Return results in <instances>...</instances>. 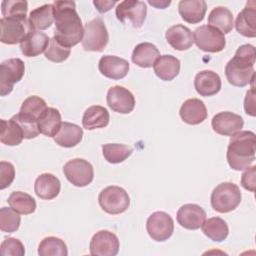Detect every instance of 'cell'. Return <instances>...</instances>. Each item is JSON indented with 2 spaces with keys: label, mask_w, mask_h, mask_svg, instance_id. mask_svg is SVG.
<instances>
[{
  "label": "cell",
  "mask_w": 256,
  "mask_h": 256,
  "mask_svg": "<svg viewBox=\"0 0 256 256\" xmlns=\"http://www.w3.org/2000/svg\"><path fill=\"white\" fill-rule=\"evenodd\" d=\"M53 13L55 21L54 39L61 45L70 48L82 42L84 27L76 11L74 1H54Z\"/></svg>",
  "instance_id": "1"
},
{
  "label": "cell",
  "mask_w": 256,
  "mask_h": 256,
  "mask_svg": "<svg viewBox=\"0 0 256 256\" xmlns=\"http://www.w3.org/2000/svg\"><path fill=\"white\" fill-rule=\"evenodd\" d=\"M255 58L256 51L253 45L244 44L240 46L225 66V75L228 82L237 87H244L249 83L253 84Z\"/></svg>",
  "instance_id": "2"
},
{
  "label": "cell",
  "mask_w": 256,
  "mask_h": 256,
  "mask_svg": "<svg viewBox=\"0 0 256 256\" xmlns=\"http://www.w3.org/2000/svg\"><path fill=\"white\" fill-rule=\"evenodd\" d=\"M255 133L239 131L231 136L227 148L229 166L237 171L248 168L255 160Z\"/></svg>",
  "instance_id": "3"
},
{
  "label": "cell",
  "mask_w": 256,
  "mask_h": 256,
  "mask_svg": "<svg viewBox=\"0 0 256 256\" xmlns=\"http://www.w3.org/2000/svg\"><path fill=\"white\" fill-rule=\"evenodd\" d=\"M241 191L232 182H223L217 185L211 193V206L219 213H228L235 210L241 202Z\"/></svg>",
  "instance_id": "4"
},
{
  "label": "cell",
  "mask_w": 256,
  "mask_h": 256,
  "mask_svg": "<svg viewBox=\"0 0 256 256\" xmlns=\"http://www.w3.org/2000/svg\"><path fill=\"white\" fill-rule=\"evenodd\" d=\"M98 202L103 211L111 215H117L128 209L130 197L125 189L119 186H108L100 192Z\"/></svg>",
  "instance_id": "5"
},
{
  "label": "cell",
  "mask_w": 256,
  "mask_h": 256,
  "mask_svg": "<svg viewBox=\"0 0 256 256\" xmlns=\"http://www.w3.org/2000/svg\"><path fill=\"white\" fill-rule=\"evenodd\" d=\"M0 28L1 42L9 45L21 43L32 31L27 17H2L0 19Z\"/></svg>",
  "instance_id": "6"
},
{
  "label": "cell",
  "mask_w": 256,
  "mask_h": 256,
  "mask_svg": "<svg viewBox=\"0 0 256 256\" xmlns=\"http://www.w3.org/2000/svg\"><path fill=\"white\" fill-rule=\"evenodd\" d=\"M109 41L107 28L100 17L87 22L84 26L82 46L86 51H102Z\"/></svg>",
  "instance_id": "7"
},
{
  "label": "cell",
  "mask_w": 256,
  "mask_h": 256,
  "mask_svg": "<svg viewBox=\"0 0 256 256\" xmlns=\"http://www.w3.org/2000/svg\"><path fill=\"white\" fill-rule=\"evenodd\" d=\"M193 39L197 47L205 52L217 53L222 51L226 45L224 34L209 25L197 27L193 32Z\"/></svg>",
  "instance_id": "8"
},
{
  "label": "cell",
  "mask_w": 256,
  "mask_h": 256,
  "mask_svg": "<svg viewBox=\"0 0 256 256\" xmlns=\"http://www.w3.org/2000/svg\"><path fill=\"white\" fill-rule=\"evenodd\" d=\"M63 173L67 180L76 187H85L94 178L93 166L82 158H75L66 162L63 166Z\"/></svg>",
  "instance_id": "9"
},
{
  "label": "cell",
  "mask_w": 256,
  "mask_h": 256,
  "mask_svg": "<svg viewBox=\"0 0 256 256\" xmlns=\"http://www.w3.org/2000/svg\"><path fill=\"white\" fill-rule=\"evenodd\" d=\"M25 73L24 62L20 58L5 60L0 65V95L6 96L13 90V85L19 82Z\"/></svg>",
  "instance_id": "10"
},
{
  "label": "cell",
  "mask_w": 256,
  "mask_h": 256,
  "mask_svg": "<svg viewBox=\"0 0 256 256\" xmlns=\"http://www.w3.org/2000/svg\"><path fill=\"white\" fill-rule=\"evenodd\" d=\"M146 229L153 240L163 242L172 236L174 232V221L166 212L157 211L148 217Z\"/></svg>",
  "instance_id": "11"
},
{
  "label": "cell",
  "mask_w": 256,
  "mask_h": 256,
  "mask_svg": "<svg viewBox=\"0 0 256 256\" xmlns=\"http://www.w3.org/2000/svg\"><path fill=\"white\" fill-rule=\"evenodd\" d=\"M116 16L119 21L132 24L134 28H140L147 15V7L143 1L125 0L120 2L116 7Z\"/></svg>",
  "instance_id": "12"
},
{
  "label": "cell",
  "mask_w": 256,
  "mask_h": 256,
  "mask_svg": "<svg viewBox=\"0 0 256 256\" xmlns=\"http://www.w3.org/2000/svg\"><path fill=\"white\" fill-rule=\"evenodd\" d=\"M119 239L111 231L100 230L91 238L89 249L93 256H115L119 251Z\"/></svg>",
  "instance_id": "13"
},
{
  "label": "cell",
  "mask_w": 256,
  "mask_h": 256,
  "mask_svg": "<svg viewBox=\"0 0 256 256\" xmlns=\"http://www.w3.org/2000/svg\"><path fill=\"white\" fill-rule=\"evenodd\" d=\"M107 104L114 112L128 114L135 107V97L127 88L116 85L107 92Z\"/></svg>",
  "instance_id": "14"
},
{
  "label": "cell",
  "mask_w": 256,
  "mask_h": 256,
  "mask_svg": "<svg viewBox=\"0 0 256 256\" xmlns=\"http://www.w3.org/2000/svg\"><path fill=\"white\" fill-rule=\"evenodd\" d=\"M211 125L216 133L224 136H233L237 132L241 131L244 121L238 114L230 111H223L214 115Z\"/></svg>",
  "instance_id": "15"
},
{
  "label": "cell",
  "mask_w": 256,
  "mask_h": 256,
  "mask_svg": "<svg viewBox=\"0 0 256 256\" xmlns=\"http://www.w3.org/2000/svg\"><path fill=\"white\" fill-rule=\"evenodd\" d=\"M99 71L102 75L113 80L124 78L129 71V63L127 60L114 56H102L98 63Z\"/></svg>",
  "instance_id": "16"
},
{
  "label": "cell",
  "mask_w": 256,
  "mask_h": 256,
  "mask_svg": "<svg viewBox=\"0 0 256 256\" xmlns=\"http://www.w3.org/2000/svg\"><path fill=\"white\" fill-rule=\"evenodd\" d=\"M206 220V212L197 204H184L177 211L178 223L189 230H197Z\"/></svg>",
  "instance_id": "17"
},
{
  "label": "cell",
  "mask_w": 256,
  "mask_h": 256,
  "mask_svg": "<svg viewBox=\"0 0 256 256\" xmlns=\"http://www.w3.org/2000/svg\"><path fill=\"white\" fill-rule=\"evenodd\" d=\"M220 76L211 70H203L195 76L194 87L197 93L201 96H213L221 89Z\"/></svg>",
  "instance_id": "18"
},
{
  "label": "cell",
  "mask_w": 256,
  "mask_h": 256,
  "mask_svg": "<svg viewBox=\"0 0 256 256\" xmlns=\"http://www.w3.org/2000/svg\"><path fill=\"white\" fill-rule=\"evenodd\" d=\"M181 119L190 125L202 123L207 118V109L204 102L197 98L187 99L179 111Z\"/></svg>",
  "instance_id": "19"
},
{
  "label": "cell",
  "mask_w": 256,
  "mask_h": 256,
  "mask_svg": "<svg viewBox=\"0 0 256 256\" xmlns=\"http://www.w3.org/2000/svg\"><path fill=\"white\" fill-rule=\"evenodd\" d=\"M236 30L245 37L256 36V3L249 1L245 8L237 15L235 22Z\"/></svg>",
  "instance_id": "20"
},
{
  "label": "cell",
  "mask_w": 256,
  "mask_h": 256,
  "mask_svg": "<svg viewBox=\"0 0 256 256\" xmlns=\"http://www.w3.org/2000/svg\"><path fill=\"white\" fill-rule=\"evenodd\" d=\"M50 42V38L43 32L32 30L20 43V49L24 56L35 57L45 52Z\"/></svg>",
  "instance_id": "21"
},
{
  "label": "cell",
  "mask_w": 256,
  "mask_h": 256,
  "mask_svg": "<svg viewBox=\"0 0 256 256\" xmlns=\"http://www.w3.org/2000/svg\"><path fill=\"white\" fill-rule=\"evenodd\" d=\"M61 184L59 179L51 173H43L39 175L34 183V191L36 195L43 200H52L60 193Z\"/></svg>",
  "instance_id": "22"
},
{
  "label": "cell",
  "mask_w": 256,
  "mask_h": 256,
  "mask_svg": "<svg viewBox=\"0 0 256 256\" xmlns=\"http://www.w3.org/2000/svg\"><path fill=\"white\" fill-rule=\"evenodd\" d=\"M165 37L170 46L179 51L189 49L194 43L192 31L182 24H176L168 28Z\"/></svg>",
  "instance_id": "23"
},
{
  "label": "cell",
  "mask_w": 256,
  "mask_h": 256,
  "mask_svg": "<svg viewBox=\"0 0 256 256\" xmlns=\"http://www.w3.org/2000/svg\"><path fill=\"white\" fill-rule=\"evenodd\" d=\"M207 4L203 0H181L178 11L182 19L188 23L196 24L204 19Z\"/></svg>",
  "instance_id": "24"
},
{
  "label": "cell",
  "mask_w": 256,
  "mask_h": 256,
  "mask_svg": "<svg viewBox=\"0 0 256 256\" xmlns=\"http://www.w3.org/2000/svg\"><path fill=\"white\" fill-rule=\"evenodd\" d=\"M160 57L158 48L149 42H143L135 46L132 52V62L142 68H150Z\"/></svg>",
  "instance_id": "25"
},
{
  "label": "cell",
  "mask_w": 256,
  "mask_h": 256,
  "mask_svg": "<svg viewBox=\"0 0 256 256\" xmlns=\"http://www.w3.org/2000/svg\"><path fill=\"white\" fill-rule=\"evenodd\" d=\"M82 137L83 130L80 126L70 122H62L58 133L54 137V141L61 147L71 148L79 144Z\"/></svg>",
  "instance_id": "26"
},
{
  "label": "cell",
  "mask_w": 256,
  "mask_h": 256,
  "mask_svg": "<svg viewBox=\"0 0 256 256\" xmlns=\"http://www.w3.org/2000/svg\"><path fill=\"white\" fill-rule=\"evenodd\" d=\"M108 110L100 105H93L87 108L82 117V125L87 130L104 128L109 123Z\"/></svg>",
  "instance_id": "27"
},
{
  "label": "cell",
  "mask_w": 256,
  "mask_h": 256,
  "mask_svg": "<svg viewBox=\"0 0 256 256\" xmlns=\"http://www.w3.org/2000/svg\"><path fill=\"white\" fill-rule=\"evenodd\" d=\"M155 74L164 81L173 80L180 72V61L172 55H160L153 65Z\"/></svg>",
  "instance_id": "28"
},
{
  "label": "cell",
  "mask_w": 256,
  "mask_h": 256,
  "mask_svg": "<svg viewBox=\"0 0 256 256\" xmlns=\"http://www.w3.org/2000/svg\"><path fill=\"white\" fill-rule=\"evenodd\" d=\"M61 114L58 109L48 107L38 119L39 131L45 136L55 137L61 127Z\"/></svg>",
  "instance_id": "29"
},
{
  "label": "cell",
  "mask_w": 256,
  "mask_h": 256,
  "mask_svg": "<svg viewBox=\"0 0 256 256\" xmlns=\"http://www.w3.org/2000/svg\"><path fill=\"white\" fill-rule=\"evenodd\" d=\"M208 25L218 29L223 34L229 33L234 25L232 12L223 6L213 8L208 16Z\"/></svg>",
  "instance_id": "30"
},
{
  "label": "cell",
  "mask_w": 256,
  "mask_h": 256,
  "mask_svg": "<svg viewBox=\"0 0 256 256\" xmlns=\"http://www.w3.org/2000/svg\"><path fill=\"white\" fill-rule=\"evenodd\" d=\"M29 23L32 30H45L48 29L54 21L53 5L45 4L35 8L30 12Z\"/></svg>",
  "instance_id": "31"
},
{
  "label": "cell",
  "mask_w": 256,
  "mask_h": 256,
  "mask_svg": "<svg viewBox=\"0 0 256 256\" xmlns=\"http://www.w3.org/2000/svg\"><path fill=\"white\" fill-rule=\"evenodd\" d=\"M201 228L202 232L214 242H222L229 234L227 223L220 217H212L205 220Z\"/></svg>",
  "instance_id": "32"
},
{
  "label": "cell",
  "mask_w": 256,
  "mask_h": 256,
  "mask_svg": "<svg viewBox=\"0 0 256 256\" xmlns=\"http://www.w3.org/2000/svg\"><path fill=\"white\" fill-rule=\"evenodd\" d=\"M1 132H0V141L8 146L19 145L24 139L23 131L20 126L12 119L10 120H0Z\"/></svg>",
  "instance_id": "33"
},
{
  "label": "cell",
  "mask_w": 256,
  "mask_h": 256,
  "mask_svg": "<svg viewBox=\"0 0 256 256\" xmlns=\"http://www.w3.org/2000/svg\"><path fill=\"white\" fill-rule=\"evenodd\" d=\"M8 204L19 214H32L36 209L35 199L22 191H14L8 197Z\"/></svg>",
  "instance_id": "34"
},
{
  "label": "cell",
  "mask_w": 256,
  "mask_h": 256,
  "mask_svg": "<svg viewBox=\"0 0 256 256\" xmlns=\"http://www.w3.org/2000/svg\"><path fill=\"white\" fill-rule=\"evenodd\" d=\"M40 256H67L68 250L65 242L54 236L44 238L38 247Z\"/></svg>",
  "instance_id": "35"
},
{
  "label": "cell",
  "mask_w": 256,
  "mask_h": 256,
  "mask_svg": "<svg viewBox=\"0 0 256 256\" xmlns=\"http://www.w3.org/2000/svg\"><path fill=\"white\" fill-rule=\"evenodd\" d=\"M104 158L112 164L121 163L126 160L133 152L132 147L118 143H108L102 145Z\"/></svg>",
  "instance_id": "36"
},
{
  "label": "cell",
  "mask_w": 256,
  "mask_h": 256,
  "mask_svg": "<svg viewBox=\"0 0 256 256\" xmlns=\"http://www.w3.org/2000/svg\"><path fill=\"white\" fill-rule=\"evenodd\" d=\"M11 119L20 126L25 139H32L39 135L40 131L38 126V120L33 116L19 112L18 114L12 116Z\"/></svg>",
  "instance_id": "37"
},
{
  "label": "cell",
  "mask_w": 256,
  "mask_h": 256,
  "mask_svg": "<svg viewBox=\"0 0 256 256\" xmlns=\"http://www.w3.org/2000/svg\"><path fill=\"white\" fill-rule=\"evenodd\" d=\"M21 217L13 208L2 207L0 209V229L3 232L12 233L19 229Z\"/></svg>",
  "instance_id": "38"
},
{
  "label": "cell",
  "mask_w": 256,
  "mask_h": 256,
  "mask_svg": "<svg viewBox=\"0 0 256 256\" xmlns=\"http://www.w3.org/2000/svg\"><path fill=\"white\" fill-rule=\"evenodd\" d=\"M47 108L48 107L46 105V102L41 97L33 95L29 96L23 101L20 108V112L33 116L38 120Z\"/></svg>",
  "instance_id": "39"
},
{
  "label": "cell",
  "mask_w": 256,
  "mask_h": 256,
  "mask_svg": "<svg viewBox=\"0 0 256 256\" xmlns=\"http://www.w3.org/2000/svg\"><path fill=\"white\" fill-rule=\"evenodd\" d=\"M28 3L25 0H4L1 3V12L4 18L26 17Z\"/></svg>",
  "instance_id": "40"
},
{
  "label": "cell",
  "mask_w": 256,
  "mask_h": 256,
  "mask_svg": "<svg viewBox=\"0 0 256 256\" xmlns=\"http://www.w3.org/2000/svg\"><path fill=\"white\" fill-rule=\"evenodd\" d=\"M70 48H67L57 42L54 38L50 39L49 45L45 50V57L55 63H60L65 61L70 56Z\"/></svg>",
  "instance_id": "41"
},
{
  "label": "cell",
  "mask_w": 256,
  "mask_h": 256,
  "mask_svg": "<svg viewBox=\"0 0 256 256\" xmlns=\"http://www.w3.org/2000/svg\"><path fill=\"white\" fill-rule=\"evenodd\" d=\"M0 253L2 256H23L25 254V249L20 240L10 237L2 241Z\"/></svg>",
  "instance_id": "42"
},
{
  "label": "cell",
  "mask_w": 256,
  "mask_h": 256,
  "mask_svg": "<svg viewBox=\"0 0 256 256\" xmlns=\"http://www.w3.org/2000/svg\"><path fill=\"white\" fill-rule=\"evenodd\" d=\"M15 178V168L12 163L1 161L0 162V189L3 190L10 186Z\"/></svg>",
  "instance_id": "43"
},
{
  "label": "cell",
  "mask_w": 256,
  "mask_h": 256,
  "mask_svg": "<svg viewBox=\"0 0 256 256\" xmlns=\"http://www.w3.org/2000/svg\"><path fill=\"white\" fill-rule=\"evenodd\" d=\"M255 174H256V166H249L246 168V171L242 174L241 177V185L246 190L254 192L255 190Z\"/></svg>",
  "instance_id": "44"
},
{
  "label": "cell",
  "mask_w": 256,
  "mask_h": 256,
  "mask_svg": "<svg viewBox=\"0 0 256 256\" xmlns=\"http://www.w3.org/2000/svg\"><path fill=\"white\" fill-rule=\"evenodd\" d=\"M255 89L252 85L251 89L246 93L244 100V109L247 114L250 116H255Z\"/></svg>",
  "instance_id": "45"
},
{
  "label": "cell",
  "mask_w": 256,
  "mask_h": 256,
  "mask_svg": "<svg viewBox=\"0 0 256 256\" xmlns=\"http://www.w3.org/2000/svg\"><path fill=\"white\" fill-rule=\"evenodd\" d=\"M116 3V1H93V4L100 13H105L109 11Z\"/></svg>",
  "instance_id": "46"
},
{
  "label": "cell",
  "mask_w": 256,
  "mask_h": 256,
  "mask_svg": "<svg viewBox=\"0 0 256 256\" xmlns=\"http://www.w3.org/2000/svg\"><path fill=\"white\" fill-rule=\"evenodd\" d=\"M148 3L153 5V6H155V7H157V8L164 9L166 6H168L171 3V1H160L159 2V1H151V0H149Z\"/></svg>",
  "instance_id": "47"
}]
</instances>
